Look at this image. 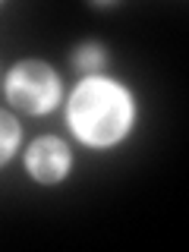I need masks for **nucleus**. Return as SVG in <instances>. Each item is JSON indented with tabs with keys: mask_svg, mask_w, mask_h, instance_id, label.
<instances>
[{
	"mask_svg": "<svg viewBox=\"0 0 189 252\" xmlns=\"http://www.w3.org/2000/svg\"><path fill=\"white\" fill-rule=\"evenodd\" d=\"M69 129L85 145L107 148L120 142L132 126V94L104 76H85L66 107Z\"/></svg>",
	"mask_w": 189,
	"mask_h": 252,
	"instance_id": "obj_1",
	"label": "nucleus"
},
{
	"mask_svg": "<svg viewBox=\"0 0 189 252\" xmlns=\"http://www.w3.org/2000/svg\"><path fill=\"white\" fill-rule=\"evenodd\" d=\"M6 98L26 114H47L60 101V79L41 60H22L6 76Z\"/></svg>",
	"mask_w": 189,
	"mask_h": 252,
	"instance_id": "obj_2",
	"label": "nucleus"
},
{
	"mask_svg": "<svg viewBox=\"0 0 189 252\" xmlns=\"http://www.w3.org/2000/svg\"><path fill=\"white\" fill-rule=\"evenodd\" d=\"M26 164L38 183H60L69 170V148L57 136H44V139L32 142Z\"/></svg>",
	"mask_w": 189,
	"mask_h": 252,
	"instance_id": "obj_3",
	"label": "nucleus"
},
{
	"mask_svg": "<svg viewBox=\"0 0 189 252\" xmlns=\"http://www.w3.org/2000/svg\"><path fill=\"white\" fill-rule=\"evenodd\" d=\"M19 145V123L6 110H0V164H6Z\"/></svg>",
	"mask_w": 189,
	"mask_h": 252,
	"instance_id": "obj_4",
	"label": "nucleus"
},
{
	"mask_svg": "<svg viewBox=\"0 0 189 252\" xmlns=\"http://www.w3.org/2000/svg\"><path fill=\"white\" fill-rule=\"evenodd\" d=\"M101 63H104V51H101L98 44H85V47L76 51V66L82 69V73H89V76L98 73Z\"/></svg>",
	"mask_w": 189,
	"mask_h": 252,
	"instance_id": "obj_5",
	"label": "nucleus"
}]
</instances>
